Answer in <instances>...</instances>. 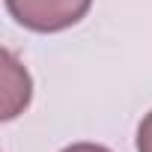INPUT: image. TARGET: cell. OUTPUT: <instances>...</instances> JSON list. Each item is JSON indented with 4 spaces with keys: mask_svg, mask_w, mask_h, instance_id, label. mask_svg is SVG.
<instances>
[{
    "mask_svg": "<svg viewBox=\"0 0 152 152\" xmlns=\"http://www.w3.org/2000/svg\"><path fill=\"white\" fill-rule=\"evenodd\" d=\"M93 0H6L9 15L33 33H60L78 24Z\"/></svg>",
    "mask_w": 152,
    "mask_h": 152,
    "instance_id": "6da1fadb",
    "label": "cell"
},
{
    "mask_svg": "<svg viewBox=\"0 0 152 152\" xmlns=\"http://www.w3.org/2000/svg\"><path fill=\"white\" fill-rule=\"evenodd\" d=\"M3 60V119H12L18 116L27 104H30V96H33V84H30V75L27 69L15 60L12 51H3L0 54Z\"/></svg>",
    "mask_w": 152,
    "mask_h": 152,
    "instance_id": "7a4b0ae2",
    "label": "cell"
},
{
    "mask_svg": "<svg viewBox=\"0 0 152 152\" xmlns=\"http://www.w3.org/2000/svg\"><path fill=\"white\" fill-rule=\"evenodd\" d=\"M137 152H152V110L143 116L137 128Z\"/></svg>",
    "mask_w": 152,
    "mask_h": 152,
    "instance_id": "3957f363",
    "label": "cell"
},
{
    "mask_svg": "<svg viewBox=\"0 0 152 152\" xmlns=\"http://www.w3.org/2000/svg\"><path fill=\"white\" fill-rule=\"evenodd\" d=\"M63 152H110V149L107 146H99V143H72Z\"/></svg>",
    "mask_w": 152,
    "mask_h": 152,
    "instance_id": "277c9868",
    "label": "cell"
}]
</instances>
